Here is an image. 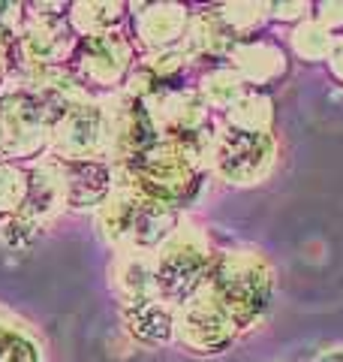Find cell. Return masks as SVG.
I'll list each match as a JSON object with an SVG mask.
<instances>
[{
	"label": "cell",
	"mask_w": 343,
	"mask_h": 362,
	"mask_svg": "<svg viewBox=\"0 0 343 362\" xmlns=\"http://www.w3.org/2000/svg\"><path fill=\"white\" fill-rule=\"evenodd\" d=\"M175 332H181L184 344L199 354H223V347L238 335V326L217 311L208 299H193L178 311Z\"/></svg>",
	"instance_id": "6"
},
{
	"label": "cell",
	"mask_w": 343,
	"mask_h": 362,
	"mask_svg": "<svg viewBox=\"0 0 343 362\" xmlns=\"http://www.w3.org/2000/svg\"><path fill=\"white\" fill-rule=\"evenodd\" d=\"M205 290H208V302L217 311L226 314L238 329H247L265 311L271 278L259 257L217 254Z\"/></svg>",
	"instance_id": "2"
},
{
	"label": "cell",
	"mask_w": 343,
	"mask_h": 362,
	"mask_svg": "<svg viewBox=\"0 0 343 362\" xmlns=\"http://www.w3.org/2000/svg\"><path fill=\"white\" fill-rule=\"evenodd\" d=\"M124 317L136 338L148 344H169L175 338V314L160 299H136L124 305Z\"/></svg>",
	"instance_id": "9"
},
{
	"label": "cell",
	"mask_w": 343,
	"mask_h": 362,
	"mask_svg": "<svg viewBox=\"0 0 343 362\" xmlns=\"http://www.w3.org/2000/svg\"><path fill=\"white\" fill-rule=\"evenodd\" d=\"M214 166L235 185H256L274 163V139L268 130L229 127L214 139Z\"/></svg>",
	"instance_id": "5"
},
{
	"label": "cell",
	"mask_w": 343,
	"mask_h": 362,
	"mask_svg": "<svg viewBox=\"0 0 343 362\" xmlns=\"http://www.w3.org/2000/svg\"><path fill=\"white\" fill-rule=\"evenodd\" d=\"M66 66H70L78 85L118 88L133 70V42L118 30L78 37Z\"/></svg>",
	"instance_id": "4"
},
{
	"label": "cell",
	"mask_w": 343,
	"mask_h": 362,
	"mask_svg": "<svg viewBox=\"0 0 343 362\" xmlns=\"http://www.w3.org/2000/svg\"><path fill=\"white\" fill-rule=\"evenodd\" d=\"M64 178L66 206L88 209V206H106L112 190V166L106 160H57Z\"/></svg>",
	"instance_id": "7"
},
{
	"label": "cell",
	"mask_w": 343,
	"mask_h": 362,
	"mask_svg": "<svg viewBox=\"0 0 343 362\" xmlns=\"http://www.w3.org/2000/svg\"><path fill=\"white\" fill-rule=\"evenodd\" d=\"M316 362H343V350H331V354H325V356H319Z\"/></svg>",
	"instance_id": "11"
},
{
	"label": "cell",
	"mask_w": 343,
	"mask_h": 362,
	"mask_svg": "<svg viewBox=\"0 0 343 362\" xmlns=\"http://www.w3.org/2000/svg\"><path fill=\"white\" fill-rule=\"evenodd\" d=\"M331 64H335V73L343 78V40L335 42V54H331Z\"/></svg>",
	"instance_id": "10"
},
{
	"label": "cell",
	"mask_w": 343,
	"mask_h": 362,
	"mask_svg": "<svg viewBox=\"0 0 343 362\" xmlns=\"http://www.w3.org/2000/svg\"><path fill=\"white\" fill-rule=\"evenodd\" d=\"M148 13L139 16V42L154 52H172L181 37H187V9L175 4L145 6Z\"/></svg>",
	"instance_id": "8"
},
{
	"label": "cell",
	"mask_w": 343,
	"mask_h": 362,
	"mask_svg": "<svg viewBox=\"0 0 343 362\" xmlns=\"http://www.w3.org/2000/svg\"><path fill=\"white\" fill-rule=\"evenodd\" d=\"M102 230L121 254H154L178 233V209L121 187L100 211Z\"/></svg>",
	"instance_id": "1"
},
{
	"label": "cell",
	"mask_w": 343,
	"mask_h": 362,
	"mask_svg": "<svg viewBox=\"0 0 343 362\" xmlns=\"http://www.w3.org/2000/svg\"><path fill=\"white\" fill-rule=\"evenodd\" d=\"M154 254H157L151 259L154 296L160 302H166L169 308H184L193 299H199V290L208 284V275L217 259V254H211V247L175 233Z\"/></svg>",
	"instance_id": "3"
}]
</instances>
